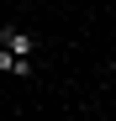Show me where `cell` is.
<instances>
[{
	"label": "cell",
	"mask_w": 116,
	"mask_h": 121,
	"mask_svg": "<svg viewBox=\"0 0 116 121\" xmlns=\"http://www.w3.org/2000/svg\"><path fill=\"white\" fill-rule=\"evenodd\" d=\"M0 48H5V53H21V58H32V53H37V37H32L27 26H0Z\"/></svg>",
	"instance_id": "cell-1"
},
{
	"label": "cell",
	"mask_w": 116,
	"mask_h": 121,
	"mask_svg": "<svg viewBox=\"0 0 116 121\" xmlns=\"http://www.w3.org/2000/svg\"><path fill=\"white\" fill-rule=\"evenodd\" d=\"M111 84H116V69H111Z\"/></svg>",
	"instance_id": "cell-3"
},
{
	"label": "cell",
	"mask_w": 116,
	"mask_h": 121,
	"mask_svg": "<svg viewBox=\"0 0 116 121\" xmlns=\"http://www.w3.org/2000/svg\"><path fill=\"white\" fill-rule=\"evenodd\" d=\"M0 74L27 79V74H32V58H21V53H5V48H0Z\"/></svg>",
	"instance_id": "cell-2"
}]
</instances>
